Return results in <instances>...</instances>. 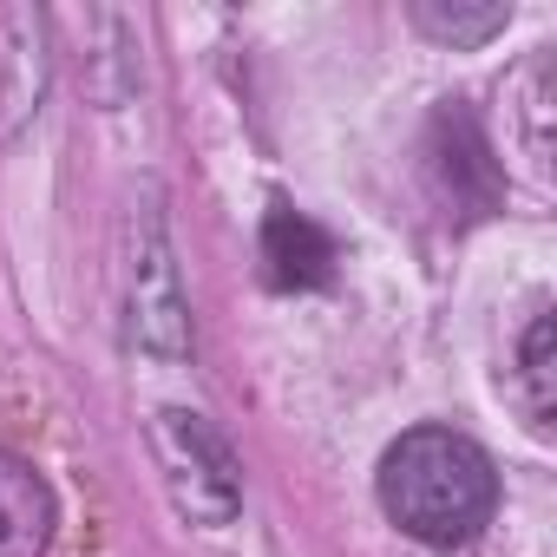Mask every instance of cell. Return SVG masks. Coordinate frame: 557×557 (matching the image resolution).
Segmentation results:
<instances>
[{
	"label": "cell",
	"instance_id": "6da1fadb",
	"mask_svg": "<svg viewBox=\"0 0 557 557\" xmlns=\"http://www.w3.org/2000/svg\"><path fill=\"white\" fill-rule=\"evenodd\" d=\"M381 511L426 550H466L498 511V466L459 426H413L381 453Z\"/></svg>",
	"mask_w": 557,
	"mask_h": 557
},
{
	"label": "cell",
	"instance_id": "7a4b0ae2",
	"mask_svg": "<svg viewBox=\"0 0 557 557\" xmlns=\"http://www.w3.org/2000/svg\"><path fill=\"white\" fill-rule=\"evenodd\" d=\"M125 342L151 361L190 355V302L177 283V256H171L158 197L132 203V223H125Z\"/></svg>",
	"mask_w": 557,
	"mask_h": 557
},
{
	"label": "cell",
	"instance_id": "3957f363",
	"mask_svg": "<svg viewBox=\"0 0 557 557\" xmlns=\"http://www.w3.org/2000/svg\"><path fill=\"white\" fill-rule=\"evenodd\" d=\"M151 459L164 472L171 505L190 524H230L243 511V459L236 446L190 407H158L151 413Z\"/></svg>",
	"mask_w": 557,
	"mask_h": 557
},
{
	"label": "cell",
	"instance_id": "277c9868",
	"mask_svg": "<svg viewBox=\"0 0 557 557\" xmlns=\"http://www.w3.org/2000/svg\"><path fill=\"white\" fill-rule=\"evenodd\" d=\"M426 177H433V197L446 203V216H492L498 197H505V177H498V158L479 132V119L446 99L426 125Z\"/></svg>",
	"mask_w": 557,
	"mask_h": 557
},
{
	"label": "cell",
	"instance_id": "5b68a950",
	"mask_svg": "<svg viewBox=\"0 0 557 557\" xmlns=\"http://www.w3.org/2000/svg\"><path fill=\"white\" fill-rule=\"evenodd\" d=\"M256 256H262V283H269V289H283V296L329 289V283H335V262H342L335 236H329L309 210H296V203H283V197H275L269 216H262Z\"/></svg>",
	"mask_w": 557,
	"mask_h": 557
},
{
	"label": "cell",
	"instance_id": "8992f818",
	"mask_svg": "<svg viewBox=\"0 0 557 557\" xmlns=\"http://www.w3.org/2000/svg\"><path fill=\"white\" fill-rule=\"evenodd\" d=\"M60 531V498L47 472L21 453H0V557H47Z\"/></svg>",
	"mask_w": 557,
	"mask_h": 557
},
{
	"label": "cell",
	"instance_id": "52a82bcc",
	"mask_svg": "<svg viewBox=\"0 0 557 557\" xmlns=\"http://www.w3.org/2000/svg\"><path fill=\"white\" fill-rule=\"evenodd\" d=\"M47 99V21L40 14H8V47H0V106H8V132L34 119Z\"/></svg>",
	"mask_w": 557,
	"mask_h": 557
},
{
	"label": "cell",
	"instance_id": "ba28073f",
	"mask_svg": "<svg viewBox=\"0 0 557 557\" xmlns=\"http://www.w3.org/2000/svg\"><path fill=\"white\" fill-rule=\"evenodd\" d=\"M511 394L531 420V433L557 426V315L537 309L518 335V368H511Z\"/></svg>",
	"mask_w": 557,
	"mask_h": 557
},
{
	"label": "cell",
	"instance_id": "9c48e42d",
	"mask_svg": "<svg viewBox=\"0 0 557 557\" xmlns=\"http://www.w3.org/2000/svg\"><path fill=\"white\" fill-rule=\"evenodd\" d=\"M407 21L440 47H485L492 34H505L511 8L505 0H413Z\"/></svg>",
	"mask_w": 557,
	"mask_h": 557
}]
</instances>
